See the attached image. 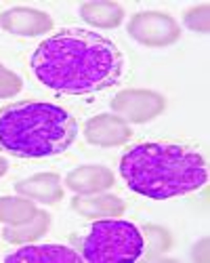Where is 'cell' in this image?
Masks as SVG:
<instances>
[{
  "label": "cell",
  "mask_w": 210,
  "mask_h": 263,
  "mask_svg": "<svg viewBox=\"0 0 210 263\" xmlns=\"http://www.w3.org/2000/svg\"><path fill=\"white\" fill-rule=\"evenodd\" d=\"M78 137L76 118L55 103L17 101L0 109V149L19 158L59 156Z\"/></svg>",
  "instance_id": "3"
},
{
  "label": "cell",
  "mask_w": 210,
  "mask_h": 263,
  "mask_svg": "<svg viewBox=\"0 0 210 263\" xmlns=\"http://www.w3.org/2000/svg\"><path fill=\"white\" fill-rule=\"evenodd\" d=\"M15 192L34 202L55 204L63 198V183L57 173H38L28 179H21L15 185Z\"/></svg>",
  "instance_id": "11"
},
{
  "label": "cell",
  "mask_w": 210,
  "mask_h": 263,
  "mask_svg": "<svg viewBox=\"0 0 210 263\" xmlns=\"http://www.w3.org/2000/svg\"><path fill=\"white\" fill-rule=\"evenodd\" d=\"M116 183L114 173L103 164H84L68 173L66 185L78 196H91L99 192H108Z\"/></svg>",
  "instance_id": "9"
},
{
  "label": "cell",
  "mask_w": 210,
  "mask_h": 263,
  "mask_svg": "<svg viewBox=\"0 0 210 263\" xmlns=\"http://www.w3.org/2000/svg\"><path fill=\"white\" fill-rule=\"evenodd\" d=\"M32 72L47 89L91 95L122 78L124 57L110 38L89 30H61L42 40L32 55Z\"/></svg>",
  "instance_id": "1"
},
{
  "label": "cell",
  "mask_w": 210,
  "mask_h": 263,
  "mask_svg": "<svg viewBox=\"0 0 210 263\" xmlns=\"http://www.w3.org/2000/svg\"><path fill=\"white\" fill-rule=\"evenodd\" d=\"M114 114L129 124H143L158 118L166 109V97L147 89H124L112 99Z\"/></svg>",
  "instance_id": "6"
},
{
  "label": "cell",
  "mask_w": 210,
  "mask_h": 263,
  "mask_svg": "<svg viewBox=\"0 0 210 263\" xmlns=\"http://www.w3.org/2000/svg\"><path fill=\"white\" fill-rule=\"evenodd\" d=\"M7 171H9V162H7L3 156H0V177H5Z\"/></svg>",
  "instance_id": "18"
},
{
  "label": "cell",
  "mask_w": 210,
  "mask_h": 263,
  "mask_svg": "<svg viewBox=\"0 0 210 263\" xmlns=\"http://www.w3.org/2000/svg\"><path fill=\"white\" fill-rule=\"evenodd\" d=\"M7 263H78L82 255L63 245H26L11 253Z\"/></svg>",
  "instance_id": "10"
},
{
  "label": "cell",
  "mask_w": 210,
  "mask_h": 263,
  "mask_svg": "<svg viewBox=\"0 0 210 263\" xmlns=\"http://www.w3.org/2000/svg\"><path fill=\"white\" fill-rule=\"evenodd\" d=\"M72 209L87 219H116L122 217L126 211V204L122 198L114 194H91V196H78L72 200Z\"/></svg>",
  "instance_id": "12"
},
{
  "label": "cell",
  "mask_w": 210,
  "mask_h": 263,
  "mask_svg": "<svg viewBox=\"0 0 210 263\" xmlns=\"http://www.w3.org/2000/svg\"><path fill=\"white\" fill-rule=\"evenodd\" d=\"M210 7H208V3H202V5H198V7H192L187 13H185V28H189L192 32H198V34H208V30H210Z\"/></svg>",
  "instance_id": "16"
},
{
  "label": "cell",
  "mask_w": 210,
  "mask_h": 263,
  "mask_svg": "<svg viewBox=\"0 0 210 263\" xmlns=\"http://www.w3.org/2000/svg\"><path fill=\"white\" fill-rule=\"evenodd\" d=\"M36 211V202L26 196H3L0 198V223L19 226L32 219Z\"/></svg>",
  "instance_id": "15"
},
{
  "label": "cell",
  "mask_w": 210,
  "mask_h": 263,
  "mask_svg": "<svg viewBox=\"0 0 210 263\" xmlns=\"http://www.w3.org/2000/svg\"><path fill=\"white\" fill-rule=\"evenodd\" d=\"M129 34L139 45L150 49L171 47L181 38L179 21L162 11H141L129 21Z\"/></svg>",
  "instance_id": "5"
},
{
  "label": "cell",
  "mask_w": 210,
  "mask_h": 263,
  "mask_svg": "<svg viewBox=\"0 0 210 263\" xmlns=\"http://www.w3.org/2000/svg\"><path fill=\"white\" fill-rule=\"evenodd\" d=\"M120 175L135 194L168 200L204 187L208 183V164L198 149L187 145L147 141L122 156Z\"/></svg>",
  "instance_id": "2"
},
{
  "label": "cell",
  "mask_w": 210,
  "mask_h": 263,
  "mask_svg": "<svg viewBox=\"0 0 210 263\" xmlns=\"http://www.w3.org/2000/svg\"><path fill=\"white\" fill-rule=\"evenodd\" d=\"M80 17L93 28L101 30H114L122 24L124 19V9L118 3H105V0H97V3H84L80 7Z\"/></svg>",
  "instance_id": "14"
},
{
  "label": "cell",
  "mask_w": 210,
  "mask_h": 263,
  "mask_svg": "<svg viewBox=\"0 0 210 263\" xmlns=\"http://www.w3.org/2000/svg\"><path fill=\"white\" fill-rule=\"evenodd\" d=\"M133 137L131 124L116 114H99L84 124V139L99 147H120Z\"/></svg>",
  "instance_id": "7"
},
{
  "label": "cell",
  "mask_w": 210,
  "mask_h": 263,
  "mask_svg": "<svg viewBox=\"0 0 210 263\" xmlns=\"http://www.w3.org/2000/svg\"><path fill=\"white\" fill-rule=\"evenodd\" d=\"M0 28L13 36H40L53 30V17L30 7H13L0 15Z\"/></svg>",
  "instance_id": "8"
},
{
  "label": "cell",
  "mask_w": 210,
  "mask_h": 263,
  "mask_svg": "<svg viewBox=\"0 0 210 263\" xmlns=\"http://www.w3.org/2000/svg\"><path fill=\"white\" fill-rule=\"evenodd\" d=\"M51 228V215L47 211H36L32 219L19 223V226H7L3 232V238L11 245H30L34 240L42 238Z\"/></svg>",
  "instance_id": "13"
},
{
  "label": "cell",
  "mask_w": 210,
  "mask_h": 263,
  "mask_svg": "<svg viewBox=\"0 0 210 263\" xmlns=\"http://www.w3.org/2000/svg\"><path fill=\"white\" fill-rule=\"evenodd\" d=\"M145 251L141 230L124 219H95L82 240V259L91 263L137 261Z\"/></svg>",
  "instance_id": "4"
},
{
  "label": "cell",
  "mask_w": 210,
  "mask_h": 263,
  "mask_svg": "<svg viewBox=\"0 0 210 263\" xmlns=\"http://www.w3.org/2000/svg\"><path fill=\"white\" fill-rule=\"evenodd\" d=\"M21 89H24V82H21V78L5 68L3 63H0V99H9V97H15Z\"/></svg>",
  "instance_id": "17"
}]
</instances>
